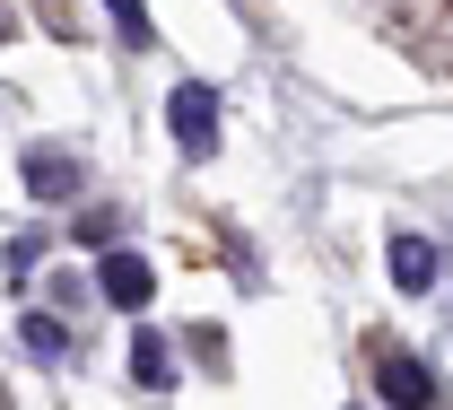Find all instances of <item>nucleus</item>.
<instances>
[{
    "label": "nucleus",
    "instance_id": "nucleus-1",
    "mask_svg": "<svg viewBox=\"0 0 453 410\" xmlns=\"http://www.w3.org/2000/svg\"><path fill=\"white\" fill-rule=\"evenodd\" d=\"M166 122H174V149H183V158H210V149H219V97H210L201 79H183L166 97Z\"/></svg>",
    "mask_w": 453,
    "mask_h": 410
},
{
    "label": "nucleus",
    "instance_id": "nucleus-2",
    "mask_svg": "<svg viewBox=\"0 0 453 410\" xmlns=\"http://www.w3.org/2000/svg\"><path fill=\"white\" fill-rule=\"evenodd\" d=\"M96 289H105V306H122V314H140V306L157 297V271H149L140 253H105V262H96Z\"/></svg>",
    "mask_w": 453,
    "mask_h": 410
},
{
    "label": "nucleus",
    "instance_id": "nucleus-3",
    "mask_svg": "<svg viewBox=\"0 0 453 410\" xmlns=\"http://www.w3.org/2000/svg\"><path fill=\"white\" fill-rule=\"evenodd\" d=\"M436 271H445L436 236H410V228H401V236H393V289H401V297H427V289H436Z\"/></svg>",
    "mask_w": 453,
    "mask_h": 410
},
{
    "label": "nucleus",
    "instance_id": "nucleus-4",
    "mask_svg": "<svg viewBox=\"0 0 453 410\" xmlns=\"http://www.w3.org/2000/svg\"><path fill=\"white\" fill-rule=\"evenodd\" d=\"M375 384H384V402H393V410H436V375H427V358H384Z\"/></svg>",
    "mask_w": 453,
    "mask_h": 410
},
{
    "label": "nucleus",
    "instance_id": "nucleus-5",
    "mask_svg": "<svg viewBox=\"0 0 453 410\" xmlns=\"http://www.w3.org/2000/svg\"><path fill=\"white\" fill-rule=\"evenodd\" d=\"M18 175H27L35 201H70V192H79V158H61V149H27Z\"/></svg>",
    "mask_w": 453,
    "mask_h": 410
},
{
    "label": "nucleus",
    "instance_id": "nucleus-6",
    "mask_svg": "<svg viewBox=\"0 0 453 410\" xmlns=\"http://www.w3.org/2000/svg\"><path fill=\"white\" fill-rule=\"evenodd\" d=\"M174 341H166V332H131V375H140V384H149V393H166V384H174Z\"/></svg>",
    "mask_w": 453,
    "mask_h": 410
},
{
    "label": "nucleus",
    "instance_id": "nucleus-7",
    "mask_svg": "<svg viewBox=\"0 0 453 410\" xmlns=\"http://www.w3.org/2000/svg\"><path fill=\"white\" fill-rule=\"evenodd\" d=\"M18 341H27L35 358H70V323H53V314H27V323H18Z\"/></svg>",
    "mask_w": 453,
    "mask_h": 410
},
{
    "label": "nucleus",
    "instance_id": "nucleus-8",
    "mask_svg": "<svg viewBox=\"0 0 453 410\" xmlns=\"http://www.w3.org/2000/svg\"><path fill=\"white\" fill-rule=\"evenodd\" d=\"M105 18H113V35H122V44H149V35H157L140 0H105Z\"/></svg>",
    "mask_w": 453,
    "mask_h": 410
}]
</instances>
